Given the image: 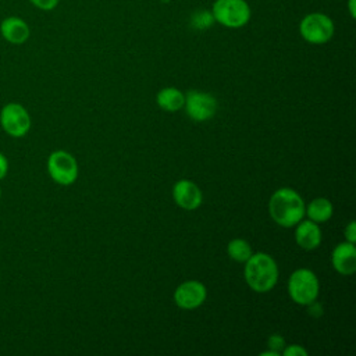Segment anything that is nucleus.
I'll return each mask as SVG.
<instances>
[{
    "label": "nucleus",
    "mask_w": 356,
    "mask_h": 356,
    "mask_svg": "<svg viewBox=\"0 0 356 356\" xmlns=\"http://www.w3.org/2000/svg\"><path fill=\"white\" fill-rule=\"evenodd\" d=\"M245 263V280L254 292H268L274 288L278 280V267L270 254L252 253Z\"/></svg>",
    "instance_id": "nucleus-2"
},
{
    "label": "nucleus",
    "mask_w": 356,
    "mask_h": 356,
    "mask_svg": "<svg viewBox=\"0 0 356 356\" xmlns=\"http://www.w3.org/2000/svg\"><path fill=\"white\" fill-rule=\"evenodd\" d=\"M160 1H161V3H170L171 0H160Z\"/></svg>",
    "instance_id": "nucleus-25"
},
{
    "label": "nucleus",
    "mask_w": 356,
    "mask_h": 356,
    "mask_svg": "<svg viewBox=\"0 0 356 356\" xmlns=\"http://www.w3.org/2000/svg\"><path fill=\"white\" fill-rule=\"evenodd\" d=\"M47 171L50 178L58 185H71L78 177V164L68 152L56 150L47 159Z\"/></svg>",
    "instance_id": "nucleus-7"
},
{
    "label": "nucleus",
    "mask_w": 356,
    "mask_h": 356,
    "mask_svg": "<svg viewBox=\"0 0 356 356\" xmlns=\"http://www.w3.org/2000/svg\"><path fill=\"white\" fill-rule=\"evenodd\" d=\"M156 102H157L160 108L172 113V111H177V110L184 107L185 95L181 90H178L177 88L168 86V88H163L157 93Z\"/></svg>",
    "instance_id": "nucleus-14"
},
{
    "label": "nucleus",
    "mask_w": 356,
    "mask_h": 356,
    "mask_svg": "<svg viewBox=\"0 0 356 356\" xmlns=\"http://www.w3.org/2000/svg\"><path fill=\"white\" fill-rule=\"evenodd\" d=\"M206 286L196 280L182 282L174 292V302L181 309H196L206 300Z\"/></svg>",
    "instance_id": "nucleus-9"
},
{
    "label": "nucleus",
    "mask_w": 356,
    "mask_h": 356,
    "mask_svg": "<svg viewBox=\"0 0 356 356\" xmlns=\"http://www.w3.org/2000/svg\"><path fill=\"white\" fill-rule=\"evenodd\" d=\"M213 15L207 10H199L192 15L191 24L196 29H207L213 24Z\"/></svg>",
    "instance_id": "nucleus-17"
},
{
    "label": "nucleus",
    "mask_w": 356,
    "mask_h": 356,
    "mask_svg": "<svg viewBox=\"0 0 356 356\" xmlns=\"http://www.w3.org/2000/svg\"><path fill=\"white\" fill-rule=\"evenodd\" d=\"M332 210V204L328 199L316 197L309 203L305 214H307V217L314 222H325L331 218Z\"/></svg>",
    "instance_id": "nucleus-15"
},
{
    "label": "nucleus",
    "mask_w": 356,
    "mask_h": 356,
    "mask_svg": "<svg viewBox=\"0 0 356 356\" xmlns=\"http://www.w3.org/2000/svg\"><path fill=\"white\" fill-rule=\"evenodd\" d=\"M295 239H296V243L303 249H307V250L316 249L321 243V231L317 222L312 220L299 221L296 224Z\"/></svg>",
    "instance_id": "nucleus-13"
},
{
    "label": "nucleus",
    "mask_w": 356,
    "mask_h": 356,
    "mask_svg": "<svg viewBox=\"0 0 356 356\" xmlns=\"http://www.w3.org/2000/svg\"><path fill=\"white\" fill-rule=\"evenodd\" d=\"M0 33L4 40L11 44H22L29 39V25L19 17L10 15L0 24Z\"/></svg>",
    "instance_id": "nucleus-12"
},
{
    "label": "nucleus",
    "mask_w": 356,
    "mask_h": 356,
    "mask_svg": "<svg viewBox=\"0 0 356 356\" xmlns=\"http://www.w3.org/2000/svg\"><path fill=\"white\" fill-rule=\"evenodd\" d=\"M267 343H268L270 349L277 350V352H280V349H284V346H285V341H284V338L280 334L270 335Z\"/></svg>",
    "instance_id": "nucleus-19"
},
{
    "label": "nucleus",
    "mask_w": 356,
    "mask_h": 356,
    "mask_svg": "<svg viewBox=\"0 0 356 356\" xmlns=\"http://www.w3.org/2000/svg\"><path fill=\"white\" fill-rule=\"evenodd\" d=\"M185 111L195 121H207L217 111V100L210 93L189 90L185 95Z\"/></svg>",
    "instance_id": "nucleus-8"
},
{
    "label": "nucleus",
    "mask_w": 356,
    "mask_h": 356,
    "mask_svg": "<svg viewBox=\"0 0 356 356\" xmlns=\"http://www.w3.org/2000/svg\"><path fill=\"white\" fill-rule=\"evenodd\" d=\"M284 356H307V352L300 346V345H289V346H284L282 350Z\"/></svg>",
    "instance_id": "nucleus-20"
},
{
    "label": "nucleus",
    "mask_w": 356,
    "mask_h": 356,
    "mask_svg": "<svg viewBox=\"0 0 356 356\" xmlns=\"http://www.w3.org/2000/svg\"><path fill=\"white\" fill-rule=\"evenodd\" d=\"M210 13L217 24L229 29L245 26L252 15L246 0H214Z\"/></svg>",
    "instance_id": "nucleus-3"
},
{
    "label": "nucleus",
    "mask_w": 356,
    "mask_h": 356,
    "mask_svg": "<svg viewBox=\"0 0 356 356\" xmlns=\"http://www.w3.org/2000/svg\"><path fill=\"white\" fill-rule=\"evenodd\" d=\"M268 210L278 225L289 228L303 218L305 203L296 191L291 188H281L270 197Z\"/></svg>",
    "instance_id": "nucleus-1"
},
{
    "label": "nucleus",
    "mask_w": 356,
    "mask_h": 356,
    "mask_svg": "<svg viewBox=\"0 0 356 356\" xmlns=\"http://www.w3.org/2000/svg\"><path fill=\"white\" fill-rule=\"evenodd\" d=\"M0 125L11 138H22L31 129V115L19 103H7L0 111Z\"/></svg>",
    "instance_id": "nucleus-6"
},
{
    "label": "nucleus",
    "mask_w": 356,
    "mask_h": 356,
    "mask_svg": "<svg viewBox=\"0 0 356 356\" xmlns=\"http://www.w3.org/2000/svg\"><path fill=\"white\" fill-rule=\"evenodd\" d=\"M345 238L348 242L350 243H355L356 241V222L355 221H350L346 228H345Z\"/></svg>",
    "instance_id": "nucleus-21"
},
{
    "label": "nucleus",
    "mask_w": 356,
    "mask_h": 356,
    "mask_svg": "<svg viewBox=\"0 0 356 356\" xmlns=\"http://www.w3.org/2000/svg\"><path fill=\"white\" fill-rule=\"evenodd\" d=\"M8 172V160L3 152H0V181L6 178Z\"/></svg>",
    "instance_id": "nucleus-22"
},
{
    "label": "nucleus",
    "mask_w": 356,
    "mask_h": 356,
    "mask_svg": "<svg viewBox=\"0 0 356 356\" xmlns=\"http://www.w3.org/2000/svg\"><path fill=\"white\" fill-rule=\"evenodd\" d=\"M348 8H349L350 17L355 18V0H349V1H348Z\"/></svg>",
    "instance_id": "nucleus-23"
},
{
    "label": "nucleus",
    "mask_w": 356,
    "mask_h": 356,
    "mask_svg": "<svg viewBox=\"0 0 356 356\" xmlns=\"http://www.w3.org/2000/svg\"><path fill=\"white\" fill-rule=\"evenodd\" d=\"M335 25L331 17L324 13H309L299 22L300 36L312 44H324L334 36Z\"/></svg>",
    "instance_id": "nucleus-4"
},
{
    "label": "nucleus",
    "mask_w": 356,
    "mask_h": 356,
    "mask_svg": "<svg viewBox=\"0 0 356 356\" xmlns=\"http://www.w3.org/2000/svg\"><path fill=\"white\" fill-rule=\"evenodd\" d=\"M228 256L239 263H245L252 256V248L245 239H232L227 246Z\"/></svg>",
    "instance_id": "nucleus-16"
},
{
    "label": "nucleus",
    "mask_w": 356,
    "mask_h": 356,
    "mask_svg": "<svg viewBox=\"0 0 356 356\" xmlns=\"http://www.w3.org/2000/svg\"><path fill=\"white\" fill-rule=\"evenodd\" d=\"M332 267L343 275H350L356 271V248L355 243L341 242L335 246L331 254Z\"/></svg>",
    "instance_id": "nucleus-11"
},
{
    "label": "nucleus",
    "mask_w": 356,
    "mask_h": 356,
    "mask_svg": "<svg viewBox=\"0 0 356 356\" xmlns=\"http://www.w3.org/2000/svg\"><path fill=\"white\" fill-rule=\"evenodd\" d=\"M288 293L291 299L302 306H307L318 296V280L309 268L295 270L288 281Z\"/></svg>",
    "instance_id": "nucleus-5"
},
{
    "label": "nucleus",
    "mask_w": 356,
    "mask_h": 356,
    "mask_svg": "<svg viewBox=\"0 0 356 356\" xmlns=\"http://www.w3.org/2000/svg\"><path fill=\"white\" fill-rule=\"evenodd\" d=\"M172 197H174V202L185 210L197 209L203 199L197 185L188 179H181L174 185Z\"/></svg>",
    "instance_id": "nucleus-10"
},
{
    "label": "nucleus",
    "mask_w": 356,
    "mask_h": 356,
    "mask_svg": "<svg viewBox=\"0 0 356 356\" xmlns=\"http://www.w3.org/2000/svg\"><path fill=\"white\" fill-rule=\"evenodd\" d=\"M280 356V352H277V350H273V349H270V350H266V352H261L260 353V356Z\"/></svg>",
    "instance_id": "nucleus-24"
},
{
    "label": "nucleus",
    "mask_w": 356,
    "mask_h": 356,
    "mask_svg": "<svg viewBox=\"0 0 356 356\" xmlns=\"http://www.w3.org/2000/svg\"><path fill=\"white\" fill-rule=\"evenodd\" d=\"M0 199H1V188H0Z\"/></svg>",
    "instance_id": "nucleus-26"
},
{
    "label": "nucleus",
    "mask_w": 356,
    "mask_h": 356,
    "mask_svg": "<svg viewBox=\"0 0 356 356\" xmlns=\"http://www.w3.org/2000/svg\"><path fill=\"white\" fill-rule=\"evenodd\" d=\"M36 8L42 11H51L58 6L60 0H29Z\"/></svg>",
    "instance_id": "nucleus-18"
}]
</instances>
